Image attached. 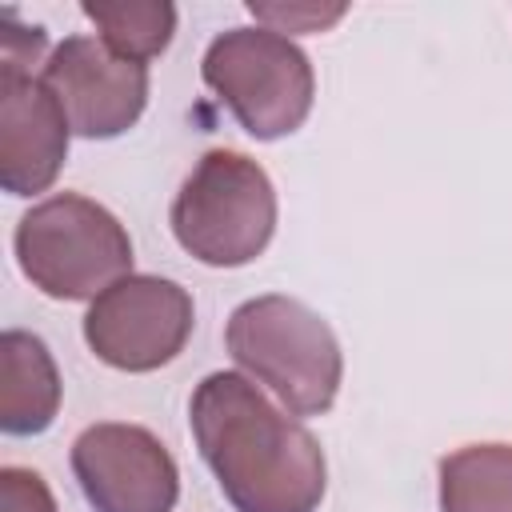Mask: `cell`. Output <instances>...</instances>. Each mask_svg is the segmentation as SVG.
I'll use <instances>...</instances> for the list:
<instances>
[{
    "instance_id": "1",
    "label": "cell",
    "mask_w": 512,
    "mask_h": 512,
    "mask_svg": "<svg viewBox=\"0 0 512 512\" xmlns=\"http://www.w3.org/2000/svg\"><path fill=\"white\" fill-rule=\"evenodd\" d=\"M192 436L236 512H316L328 468L320 440L240 372H212L188 404Z\"/></svg>"
},
{
    "instance_id": "12",
    "label": "cell",
    "mask_w": 512,
    "mask_h": 512,
    "mask_svg": "<svg viewBox=\"0 0 512 512\" xmlns=\"http://www.w3.org/2000/svg\"><path fill=\"white\" fill-rule=\"evenodd\" d=\"M84 16L100 28V40L124 60H152L176 32V8L160 0H88Z\"/></svg>"
},
{
    "instance_id": "4",
    "label": "cell",
    "mask_w": 512,
    "mask_h": 512,
    "mask_svg": "<svg viewBox=\"0 0 512 512\" xmlns=\"http://www.w3.org/2000/svg\"><path fill=\"white\" fill-rule=\"evenodd\" d=\"M276 228V188L268 172L232 148H212L172 200V232L188 256L212 268L256 260Z\"/></svg>"
},
{
    "instance_id": "13",
    "label": "cell",
    "mask_w": 512,
    "mask_h": 512,
    "mask_svg": "<svg viewBox=\"0 0 512 512\" xmlns=\"http://www.w3.org/2000/svg\"><path fill=\"white\" fill-rule=\"evenodd\" d=\"M252 8V16L256 20H264V28H272V32H320V28H328L332 20H340L344 16V4H332V8H316V4H248Z\"/></svg>"
},
{
    "instance_id": "15",
    "label": "cell",
    "mask_w": 512,
    "mask_h": 512,
    "mask_svg": "<svg viewBox=\"0 0 512 512\" xmlns=\"http://www.w3.org/2000/svg\"><path fill=\"white\" fill-rule=\"evenodd\" d=\"M0 512H56V500L40 472L4 468L0 472Z\"/></svg>"
},
{
    "instance_id": "14",
    "label": "cell",
    "mask_w": 512,
    "mask_h": 512,
    "mask_svg": "<svg viewBox=\"0 0 512 512\" xmlns=\"http://www.w3.org/2000/svg\"><path fill=\"white\" fill-rule=\"evenodd\" d=\"M0 72H24L32 76V64H40V52L48 44L44 28H28V24H16L12 12H4V28H0Z\"/></svg>"
},
{
    "instance_id": "7",
    "label": "cell",
    "mask_w": 512,
    "mask_h": 512,
    "mask_svg": "<svg viewBox=\"0 0 512 512\" xmlns=\"http://www.w3.org/2000/svg\"><path fill=\"white\" fill-rule=\"evenodd\" d=\"M68 128L88 140L128 132L148 104V64L116 56L96 36H68L40 68Z\"/></svg>"
},
{
    "instance_id": "11",
    "label": "cell",
    "mask_w": 512,
    "mask_h": 512,
    "mask_svg": "<svg viewBox=\"0 0 512 512\" xmlns=\"http://www.w3.org/2000/svg\"><path fill=\"white\" fill-rule=\"evenodd\" d=\"M440 512H512V444H468L444 456Z\"/></svg>"
},
{
    "instance_id": "3",
    "label": "cell",
    "mask_w": 512,
    "mask_h": 512,
    "mask_svg": "<svg viewBox=\"0 0 512 512\" xmlns=\"http://www.w3.org/2000/svg\"><path fill=\"white\" fill-rule=\"evenodd\" d=\"M16 260L52 300H96L132 276V240L96 200L56 192L16 224Z\"/></svg>"
},
{
    "instance_id": "9",
    "label": "cell",
    "mask_w": 512,
    "mask_h": 512,
    "mask_svg": "<svg viewBox=\"0 0 512 512\" xmlns=\"http://www.w3.org/2000/svg\"><path fill=\"white\" fill-rule=\"evenodd\" d=\"M68 120L40 76L0 72V184L8 196L44 192L68 156Z\"/></svg>"
},
{
    "instance_id": "2",
    "label": "cell",
    "mask_w": 512,
    "mask_h": 512,
    "mask_svg": "<svg viewBox=\"0 0 512 512\" xmlns=\"http://www.w3.org/2000/svg\"><path fill=\"white\" fill-rule=\"evenodd\" d=\"M232 360L260 380L292 416H320L336 404L344 356L328 320L292 296H256L228 316Z\"/></svg>"
},
{
    "instance_id": "6",
    "label": "cell",
    "mask_w": 512,
    "mask_h": 512,
    "mask_svg": "<svg viewBox=\"0 0 512 512\" xmlns=\"http://www.w3.org/2000/svg\"><path fill=\"white\" fill-rule=\"evenodd\" d=\"M192 336V296L164 276H124L84 316V340L108 368L152 372L172 364Z\"/></svg>"
},
{
    "instance_id": "8",
    "label": "cell",
    "mask_w": 512,
    "mask_h": 512,
    "mask_svg": "<svg viewBox=\"0 0 512 512\" xmlns=\"http://www.w3.org/2000/svg\"><path fill=\"white\" fill-rule=\"evenodd\" d=\"M72 476L96 512H172L180 472L140 424H92L72 444Z\"/></svg>"
},
{
    "instance_id": "5",
    "label": "cell",
    "mask_w": 512,
    "mask_h": 512,
    "mask_svg": "<svg viewBox=\"0 0 512 512\" xmlns=\"http://www.w3.org/2000/svg\"><path fill=\"white\" fill-rule=\"evenodd\" d=\"M200 76L256 140H280L312 112L316 76L308 56L264 24L220 32L204 52Z\"/></svg>"
},
{
    "instance_id": "10",
    "label": "cell",
    "mask_w": 512,
    "mask_h": 512,
    "mask_svg": "<svg viewBox=\"0 0 512 512\" xmlns=\"http://www.w3.org/2000/svg\"><path fill=\"white\" fill-rule=\"evenodd\" d=\"M60 412V372L32 332L0 336V428L8 436H36Z\"/></svg>"
}]
</instances>
